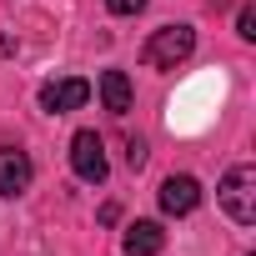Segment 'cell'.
Listing matches in <instances>:
<instances>
[{"label": "cell", "mask_w": 256, "mask_h": 256, "mask_svg": "<svg viewBox=\"0 0 256 256\" xmlns=\"http://www.w3.org/2000/svg\"><path fill=\"white\" fill-rule=\"evenodd\" d=\"M216 201L226 206V216H231L236 226H251V221H256V166H231V171L221 176Z\"/></svg>", "instance_id": "6da1fadb"}, {"label": "cell", "mask_w": 256, "mask_h": 256, "mask_svg": "<svg viewBox=\"0 0 256 256\" xmlns=\"http://www.w3.org/2000/svg\"><path fill=\"white\" fill-rule=\"evenodd\" d=\"M191 50H196V30H191V26H161V30L141 46V60L156 66V70H176Z\"/></svg>", "instance_id": "7a4b0ae2"}, {"label": "cell", "mask_w": 256, "mask_h": 256, "mask_svg": "<svg viewBox=\"0 0 256 256\" xmlns=\"http://www.w3.org/2000/svg\"><path fill=\"white\" fill-rule=\"evenodd\" d=\"M70 166H76L80 181L100 186V181L110 176V166H106V141H100L96 131H76V136H70Z\"/></svg>", "instance_id": "3957f363"}, {"label": "cell", "mask_w": 256, "mask_h": 256, "mask_svg": "<svg viewBox=\"0 0 256 256\" xmlns=\"http://www.w3.org/2000/svg\"><path fill=\"white\" fill-rule=\"evenodd\" d=\"M86 100H90V80H80V76H66V80H50V86H40V110H50V116L80 110Z\"/></svg>", "instance_id": "277c9868"}, {"label": "cell", "mask_w": 256, "mask_h": 256, "mask_svg": "<svg viewBox=\"0 0 256 256\" xmlns=\"http://www.w3.org/2000/svg\"><path fill=\"white\" fill-rule=\"evenodd\" d=\"M201 206V181L196 176H166L161 181V211L166 216H191Z\"/></svg>", "instance_id": "5b68a950"}, {"label": "cell", "mask_w": 256, "mask_h": 256, "mask_svg": "<svg viewBox=\"0 0 256 256\" xmlns=\"http://www.w3.org/2000/svg\"><path fill=\"white\" fill-rule=\"evenodd\" d=\"M30 156L26 151H10V146H0V196H20L30 186Z\"/></svg>", "instance_id": "8992f818"}, {"label": "cell", "mask_w": 256, "mask_h": 256, "mask_svg": "<svg viewBox=\"0 0 256 256\" xmlns=\"http://www.w3.org/2000/svg\"><path fill=\"white\" fill-rule=\"evenodd\" d=\"M161 246H166L161 221H131L126 226V241H120L126 256H161Z\"/></svg>", "instance_id": "52a82bcc"}, {"label": "cell", "mask_w": 256, "mask_h": 256, "mask_svg": "<svg viewBox=\"0 0 256 256\" xmlns=\"http://www.w3.org/2000/svg\"><path fill=\"white\" fill-rule=\"evenodd\" d=\"M100 100H106L110 116H126L131 110V76L126 70H106L100 76Z\"/></svg>", "instance_id": "ba28073f"}, {"label": "cell", "mask_w": 256, "mask_h": 256, "mask_svg": "<svg viewBox=\"0 0 256 256\" xmlns=\"http://www.w3.org/2000/svg\"><path fill=\"white\" fill-rule=\"evenodd\" d=\"M236 36H241V40H256V10H251V6H241V16H236Z\"/></svg>", "instance_id": "9c48e42d"}, {"label": "cell", "mask_w": 256, "mask_h": 256, "mask_svg": "<svg viewBox=\"0 0 256 256\" xmlns=\"http://www.w3.org/2000/svg\"><path fill=\"white\" fill-rule=\"evenodd\" d=\"M126 166H131V171H141V166H146V141H136V136L126 141Z\"/></svg>", "instance_id": "30bf717a"}, {"label": "cell", "mask_w": 256, "mask_h": 256, "mask_svg": "<svg viewBox=\"0 0 256 256\" xmlns=\"http://www.w3.org/2000/svg\"><path fill=\"white\" fill-rule=\"evenodd\" d=\"M106 6H110V16H141L146 0H106Z\"/></svg>", "instance_id": "8fae6325"}, {"label": "cell", "mask_w": 256, "mask_h": 256, "mask_svg": "<svg viewBox=\"0 0 256 256\" xmlns=\"http://www.w3.org/2000/svg\"><path fill=\"white\" fill-rule=\"evenodd\" d=\"M10 50H16V40H10V36H0V56H10Z\"/></svg>", "instance_id": "7c38bea8"}]
</instances>
